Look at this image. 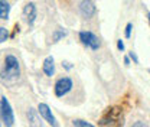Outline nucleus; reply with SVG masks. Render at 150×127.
<instances>
[{
	"instance_id": "nucleus-1",
	"label": "nucleus",
	"mask_w": 150,
	"mask_h": 127,
	"mask_svg": "<svg viewBox=\"0 0 150 127\" xmlns=\"http://www.w3.org/2000/svg\"><path fill=\"white\" fill-rule=\"evenodd\" d=\"M20 75V65L15 55H6L3 71L0 72L1 79H16Z\"/></svg>"
},
{
	"instance_id": "nucleus-2",
	"label": "nucleus",
	"mask_w": 150,
	"mask_h": 127,
	"mask_svg": "<svg viewBox=\"0 0 150 127\" xmlns=\"http://www.w3.org/2000/svg\"><path fill=\"white\" fill-rule=\"evenodd\" d=\"M0 118L3 121V124L7 127H12L15 124V114H13V110L10 103L7 101V98L3 95L0 98Z\"/></svg>"
},
{
	"instance_id": "nucleus-3",
	"label": "nucleus",
	"mask_w": 150,
	"mask_h": 127,
	"mask_svg": "<svg viewBox=\"0 0 150 127\" xmlns=\"http://www.w3.org/2000/svg\"><path fill=\"white\" fill-rule=\"evenodd\" d=\"M72 87H74L72 79L69 77H64V78H59L55 82L54 92H55L56 97H64V95H67L69 91L72 90Z\"/></svg>"
},
{
	"instance_id": "nucleus-4",
	"label": "nucleus",
	"mask_w": 150,
	"mask_h": 127,
	"mask_svg": "<svg viewBox=\"0 0 150 127\" xmlns=\"http://www.w3.org/2000/svg\"><path fill=\"white\" fill-rule=\"evenodd\" d=\"M79 40H81L82 45H85L87 48H91L93 51H97V49L101 46V43H100L97 35L93 33V32H90V31H82V32H79Z\"/></svg>"
},
{
	"instance_id": "nucleus-5",
	"label": "nucleus",
	"mask_w": 150,
	"mask_h": 127,
	"mask_svg": "<svg viewBox=\"0 0 150 127\" xmlns=\"http://www.w3.org/2000/svg\"><path fill=\"white\" fill-rule=\"evenodd\" d=\"M38 113L40 114V117H42V118H43L49 126H58L55 117H54V114H52V110L49 109V106H48V104L40 103V104L38 106Z\"/></svg>"
},
{
	"instance_id": "nucleus-6",
	"label": "nucleus",
	"mask_w": 150,
	"mask_h": 127,
	"mask_svg": "<svg viewBox=\"0 0 150 127\" xmlns=\"http://www.w3.org/2000/svg\"><path fill=\"white\" fill-rule=\"evenodd\" d=\"M97 12V7L93 0H81L79 3V13L87 19H91Z\"/></svg>"
},
{
	"instance_id": "nucleus-7",
	"label": "nucleus",
	"mask_w": 150,
	"mask_h": 127,
	"mask_svg": "<svg viewBox=\"0 0 150 127\" xmlns=\"http://www.w3.org/2000/svg\"><path fill=\"white\" fill-rule=\"evenodd\" d=\"M23 16H25L26 22L29 25H33V22L36 19V6H35V3H28L23 7Z\"/></svg>"
},
{
	"instance_id": "nucleus-8",
	"label": "nucleus",
	"mask_w": 150,
	"mask_h": 127,
	"mask_svg": "<svg viewBox=\"0 0 150 127\" xmlns=\"http://www.w3.org/2000/svg\"><path fill=\"white\" fill-rule=\"evenodd\" d=\"M42 71L46 77H52L55 74V64H54V58L52 56H46L42 65Z\"/></svg>"
},
{
	"instance_id": "nucleus-9",
	"label": "nucleus",
	"mask_w": 150,
	"mask_h": 127,
	"mask_svg": "<svg viewBox=\"0 0 150 127\" xmlns=\"http://www.w3.org/2000/svg\"><path fill=\"white\" fill-rule=\"evenodd\" d=\"M10 9H12V6L7 0H0V19L7 20L9 15H10Z\"/></svg>"
},
{
	"instance_id": "nucleus-10",
	"label": "nucleus",
	"mask_w": 150,
	"mask_h": 127,
	"mask_svg": "<svg viewBox=\"0 0 150 127\" xmlns=\"http://www.w3.org/2000/svg\"><path fill=\"white\" fill-rule=\"evenodd\" d=\"M67 36V31H64L62 28H58L55 29V32L52 33V42H59L62 38Z\"/></svg>"
},
{
	"instance_id": "nucleus-11",
	"label": "nucleus",
	"mask_w": 150,
	"mask_h": 127,
	"mask_svg": "<svg viewBox=\"0 0 150 127\" xmlns=\"http://www.w3.org/2000/svg\"><path fill=\"white\" fill-rule=\"evenodd\" d=\"M9 39V31L4 26H0V43L6 42Z\"/></svg>"
},
{
	"instance_id": "nucleus-12",
	"label": "nucleus",
	"mask_w": 150,
	"mask_h": 127,
	"mask_svg": "<svg viewBox=\"0 0 150 127\" xmlns=\"http://www.w3.org/2000/svg\"><path fill=\"white\" fill-rule=\"evenodd\" d=\"M72 126L75 127H93L91 123H88V121H85V120H79V118H76L72 121Z\"/></svg>"
},
{
	"instance_id": "nucleus-13",
	"label": "nucleus",
	"mask_w": 150,
	"mask_h": 127,
	"mask_svg": "<svg viewBox=\"0 0 150 127\" xmlns=\"http://www.w3.org/2000/svg\"><path fill=\"white\" fill-rule=\"evenodd\" d=\"M131 29H133V25H131V23H127V26H126V31H124V36L127 38V39L131 36Z\"/></svg>"
},
{
	"instance_id": "nucleus-14",
	"label": "nucleus",
	"mask_w": 150,
	"mask_h": 127,
	"mask_svg": "<svg viewBox=\"0 0 150 127\" xmlns=\"http://www.w3.org/2000/svg\"><path fill=\"white\" fill-rule=\"evenodd\" d=\"M124 48H126V46H124V42H123L121 39H118V40H117V49L123 52V51H124Z\"/></svg>"
},
{
	"instance_id": "nucleus-15",
	"label": "nucleus",
	"mask_w": 150,
	"mask_h": 127,
	"mask_svg": "<svg viewBox=\"0 0 150 127\" xmlns=\"http://www.w3.org/2000/svg\"><path fill=\"white\" fill-rule=\"evenodd\" d=\"M129 56H130L131 59H133V62H134V64H139V58H137V55L134 54L133 51H131L130 54H129Z\"/></svg>"
},
{
	"instance_id": "nucleus-16",
	"label": "nucleus",
	"mask_w": 150,
	"mask_h": 127,
	"mask_svg": "<svg viewBox=\"0 0 150 127\" xmlns=\"http://www.w3.org/2000/svg\"><path fill=\"white\" fill-rule=\"evenodd\" d=\"M124 65H130V56H124Z\"/></svg>"
},
{
	"instance_id": "nucleus-17",
	"label": "nucleus",
	"mask_w": 150,
	"mask_h": 127,
	"mask_svg": "<svg viewBox=\"0 0 150 127\" xmlns=\"http://www.w3.org/2000/svg\"><path fill=\"white\" fill-rule=\"evenodd\" d=\"M133 126H134V127H137V126L144 127V126H146V124H144V123H140V121H137V123H133Z\"/></svg>"
},
{
	"instance_id": "nucleus-18",
	"label": "nucleus",
	"mask_w": 150,
	"mask_h": 127,
	"mask_svg": "<svg viewBox=\"0 0 150 127\" xmlns=\"http://www.w3.org/2000/svg\"><path fill=\"white\" fill-rule=\"evenodd\" d=\"M147 20H149V26H150V13H147Z\"/></svg>"
}]
</instances>
